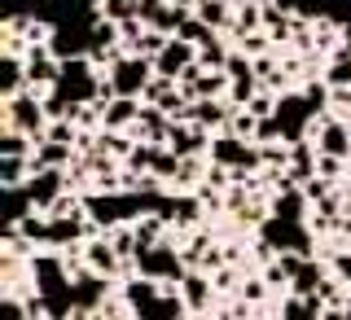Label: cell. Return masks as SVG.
<instances>
[{
	"label": "cell",
	"instance_id": "1",
	"mask_svg": "<svg viewBox=\"0 0 351 320\" xmlns=\"http://www.w3.org/2000/svg\"><path fill=\"white\" fill-rule=\"evenodd\" d=\"M329 106V84H307L303 93H281L277 101V114H272V123H277V136L285 145H299L303 132L316 127V114Z\"/></svg>",
	"mask_w": 351,
	"mask_h": 320
},
{
	"label": "cell",
	"instance_id": "2",
	"mask_svg": "<svg viewBox=\"0 0 351 320\" xmlns=\"http://www.w3.org/2000/svg\"><path fill=\"white\" fill-rule=\"evenodd\" d=\"M154 58H141V53H114L106 71V88H101V101L110 97H145V88L154 79Z\"/></svg>",
	"mask_w": 351,
	"mask_h": 320
},
{
	"label": "cell",
	"instance_id": "3",
	"mask_svg": "<svg viewBox=\"0 0 351 320\" xmlns=\"http://www.w3.org/2000/svg\"><path fill=\"white\" fill-rule=\"evenodd\" d=\"M5 132H27V136L44 140V127H49V114H44V93H18L5 101Z\"/></svg>",
	"mask_w": 351,
	"mask_h": 320
},
{
	"label": "cell",
	"instance_id": "4",
	"mask_svg": "<svg viewBox=\"0 0 351 320\" xmlns=\"http://www.w3.org/2000/svg\"><path fill=\"white\" fill-rule=\"evenodd\" d=\"M211 162L215 167H224V171H255L259 162H263V153H259V145L255 140H241V136H233V132H224V136H215L211 140Z\"/></svg>",
	"mask_w": 351,
	"mask_h": 320
},
{
	"label": "cell",
	"instance_id": "5",
	"mask_svg": "<svg viewBox=\"0 0 351 320\" xmlns=\"http://www.w3.org/2000/svg\"><path fill=\"white\" fill-rule=\"evenodd\" d=\"M259 241H268L281 255H312V237L303 233V219H263L259 224Z\"/></svg>",
	"mask_w": 351,
	"mask_h": 320
},
{
	"label": "cell",
	"instance_id": "6",
	"mask_svg": "<svg viewBox=\"0 0 351 320\" xmlns=\"http://www.w3.org/2000/svg\"><path fill=\"white\" fill-rule=\"evenodd\" d=\"M180 263L184 259L176 255V246H171V241H162V246L136 255V272H141V277H149V281H158V285H171V281H184V277H189Z\"/></svg>",
	"mask_w": 351,
	"mask_h": 320
},
{
	"label": "cell",
	"instance_id": "7",
	"mask_svg": "<svg viewBox=\"0 0 351 320\" xmlns=\"http://www.w3.org/2000/svg\"><path fill=\"white\" fill-rule=\"evenodd\" d=\"M22 189H27V197H31V206H36V211L49 215L53 206L66 197V175L62 171H31V180L22 184Z\"/></svg>",
	"mask_w": 351,
	"mask_h": 320
},
{
	"label": "cell",
	"instance_id": "8",
	"mask_svg": "<svg viewBox=\"0 0 351 320\" xmlns=\"http://www.w3.org/2000/svg\"><path fill=\"white\" fill-rule=\"evenodd\" d=\"M27 79H31V88H53L62 79V58L49 49V44H31L27 53Z\"/></svg>",
	"mask_w": 351,
	"mask_h": 320
},
{
	"label": "cell",
	"instance_id": "9",
	"mask_svg": "<svg viewBox=\"0 0 351 320\" xmlns=\"http://www.w3.org/2000/svg\"><path fill=\"white\" fill-rule=\"evenodd\" d=\"M312 136H316V153H325V158H351V127L343 119H321L312 127Z\"/></svg>",
	"mask_w": 351,
	"mask_h": 320
},
{
	"label": "cell",
	"instance_id": "10",
	"mask_svg": "<svg viewBox=\"0 0 351 320\" xmlns=\"http://www.w3.org/2000/svg\"><path fill=\"white\" fill-rule=\"evenodd\" d=\"M171 114L167 110H158V106H141V119H136V127L128 132V136H136V140H145V145H167L171 140Z\"/></svg>",
	"mask_w": 351,
	"mask_h": 320
},
{
	"label": "cell",
	"instance_id": "11",
	"mask_svg": "<svg viewBox=\"0 0 351 320\" xmlns=\"http://www.w3.org/2000/svg\"><path fill=\"white\" fill-rule=\"evenodd\" d=\"M193 62H197V49H193L189 40L171 36V40H167V49H162L158 58H154V71H158V75H167V79H180V75L189 71Z\"/></svg>",
	"mask_w": 351,
	"mask_h": 320
},
{
	"label": "cell",
	"instance_id": "12",
	"mask_svg": "<svg viewBox=\"0 0 351 320\" xmlns=\"http://www.w3.org/2000/svg\"><path fill=\"white\" fill-rule=\"evenodd\" d=\"M141 106L136 97H110V101H101V127L106 132H132L141 119Z\"/></svg>",
	"mask_w": 351,
	"mask_h": 320
},
{
	"label": "cell",
	"instance_id": "13",
	"mask_svg": "<svg viewBox=\"0 0 351 320\" xmlns=\"http://www.w3.org/2000/svg\"><path fill=\"white\" fill-rule=\"evenodd\" d=\"M167 149L180 153V158H197L202 149H211V145H206V127H197V123H176Z\"/></svg>",
	"mask_w": 351,
	"mask_h": 320
},
{
	"label": "cell",
	"instance_id": "14",
	"mask_svg": "<svg viewBox=\"0 0 351 320\" xmlns=\"http://www.w3.org/2000/svg\"><path fill=\"white\" fill-rule=\"evenodd\" d=\"M184 123H197V127H228L233 123V110H228L219 97H202V101L189 106V119Z\"/></svg>",
	"mask_w": 351,
	"mask_h": 320
},
{
	"label": "cell",
	"instance_id": "15",
	"mask_svg": "<svg viewBox=\"0 0 351 320\" xmlns=\"http://www.w3.org/2000/svg\"><path fill=\"white\" fill-rule=\"evenodd\" d=\"M84 259H88V268L101 272V277H114V272L123 268V259H119L114 246H110V237H93V241L84 246Z\"/></svg>",
	"mask_w": 351,
	"mask_h": 320
},
{
	"label": "cell",
	"instance_id": "16",
	"mask_svg": "<svg viewBox=\"0 0 351 320\" xmlns=\"http://www.w3.org/2000/svg\"><path fill=\"white\" fill-rule=\"evenodd\" d=\"M303 206H307V193H303L294 180H285V184H281V193L268 202V211L277 215V219H303Z\"/></svg>",
	"mask_w": 351,
	"mask_h": 320
},
{
	"label": "cell",
	"instance_id": "17",
	"mask_svg": "<svg viewBox=\"0 0 351 320\" xmlns=\"http://www.w3.org/2000/svg\"><path fill=\"white\" fill-rule=\"evenodd\" d=\"M27 88H31V79H27V58L9 53V58L0 62V93H5V101H9V97L27 93Z\"/></svg>",
	"mask_w": 351,
	"mask_h": 320
},
{
	"label": "cell",
	"instance_id": "18",
	"mask_svg": "<svg viewBox=\"0 0 351 320\" xmlns=\"http://www.w3.org/2000/svg\"><path fill=\"white\" fill-rule=\"evenodd\" d=\"M290 290L299 294V299H312V294H321V290H325V268H321L316 259H303L299 272H294V281H290Z\"/></svg>",
	"mask_w": 351,
	"mask_h": 320
},
{
	"label": "cell",
	"instance_id": "19",
	"mask_svg": "<svg viewBox=\"0 0 351 320\" xmlns=\"http://www.w3.org/2000/svg\"><path fill=\"white\" fill-rule=\"evenodd\" d=\"M66 162H71V145H58V140H36L31 171H62Z\"/></svg>",
	"mask_w": 351,
	"mask_h": 320
},
{
	"label": "cell",
	"instance_id": "20",
	"mask_svg": "<svg viewBox=\"0 0 351 320\" xmlns=\"http://www.w3.org/2000/svg\"><path fill=\"white\" fill-rule=\"evenodd\" d=\"M180 299H184V307H189V312H202V307L211 303V281L197 277V272H189V277L180 281Z\"/></svg>",
	"mask_w": 351,
	"mask_h": 320
},
{
	"label": "cell",
	"instance_id": "21",
	"mask_svg": "<svg viewBox=\"0 0 351 320\" xmlns=\"http://www.w3.org/2000/svg\"><path fill=\"white\" fill-rule=\"evenodd\" d=\"M193 14L202 18L211 31H224V27H233V5H224V0H197V9H193Z\"/></svg>",
	"mask_w": 351,
	"mask_h": 320
},
{
	"label": "cell",
	"instance_id": "22",
	"mask_svg": "<svg viewBox=\"0 0 351 320\" xmlns=\"http://www.w3.org/2000/svg\"><path fill=\"white\" fill-rule=\"evenodd\" d=\"M321 312H325V303H321V294H312V299H285V307H281V320H321Z\"/></svg>",
	"mask_w": 351,
	"mask_h": 320
},
{
	"label": "cell",
	"instance_id": "23",
	"mask_svg": "<svg viewBox=\"0 0 351 320\" xmlns=\"http://www.w3.org/2000/svg\"><path fill=\"white\" fill-rule=\"evenodd\" d=\"M0 158H36V136H27V132H5V136H0Z\"/></svg>",
	"mask_w": 351,
	"mask_h": 320
},
{
	"label": "cell",
	"instance_id": "24",
	"mask_svg": "<svg viewBox=\"0 0 351 320\" xmlns=\"http://www.w3.org/2000/svg\"><path fill=\"white\" fill-rule=\"evenodd\" d=\"M31 180V158H0V184L5 189H22Z\"/></svg>",
	"mask_w": 351,
	"mask_h": 320
},
{
	"label": "cell",
	"instance_id": "25",
	"mask_svg": "<svg viewBox=\"0 0 351 320\" xmlns=\"http://www.w3.org/2000/svg\"><path fill=\"white\" fill-rule=\"evenodd\" d=\"M27 215H36L27 189H5V224H22Z\"/></svg>",
	"mask_w": 351,
	"mask_h": 320
},
{
	"label": "cell",
	"instance_id": "26",
	"mask_svg": "<svg viewBox=\"0 0 351 320\" xmlns=\"http://www.w3.org/2000/svg\"><path fill=\"white\" fill-rule=\"evenodd\" d=\"M325 84H329V88H351V53H347V49H338L334 58H329Z\"/></svg>",
	"mask_w": 351,
	"mask_h": 320
},
{
	"label": "cell",
	"instance_id": "27",
	"mask_svg": "<svg viewBox=\"0 0 351 320\" xmlns=\"http://www.w3.org/2000/svg\"><path fill=\"white\" fill-rule=\"evenodd\" d=\"M176 36H180V40H189V44H193V49H202V44H206V40H215V31H211V27H206V22H202V18H197V14H189V18H184V22H180V31H176Z\"/></svg>",
	"mask_w": 351,
	"mask_h": 320
},
{
	"label": "cell",
	"instance_id": "28",
	"mask_svg": "<svg viewBox=\"0 0 351 320\" xmlns=\"http://www.w3.org/2000/svg\"><path fill=\"white\" fill-rule=\"evenodd\" d=\"M224 62H228V49L219 40H206L202 49H197V66H202V71H224Z\"/></svg>",
	"mask_w": 351,
	"mask_h": 320
},
{
	"label": "cell",
	"instance_id": "29",
	"mask_svg": "<svg viewBox=\"0 0 351 320\" xmlns=\"http://www.w3.org/2000/svg\"><path fill=\"white\" fill-rule=\"evenodd\" d=\"M224 75L228 79H255V62L246 58V53H228V62H224Z\"/></svg>",
	"mask_w": 351,
	"mask_h": 320
},
{
	"label": "cell",
	"instance_id": "30",
	"mask_svg": "<svg viewBox=\"0 0 351 320\" xmlns=\"http://www.w3.org/2000/svg\"><path fill=\"white\" fill-rule=\"evenodd\" d=\"M44 140H58V145H71V140H75V127H71V119H58V123H49V127H44Z\"/></svg>",
	"mask_w": 351,
	"mask_h": 320
},
{
	"label": "cell",
	"instance_id": "31",
	"mask_svg": "<svg viewBox=\"0 0 351 320\" xmlns=\"http://www.w3.org/2000/svg\"><path fill=\"white\" fill-rule=\"evenodd\" d=\"M202 180V162L197 158H180V175H176V184H193Z\"/></svg>",
	"mask_w": 351,
	"mask_h": 320
},
{
	"label": "cell",
	"instance_id": "32",
	"mask_svg": "<svg viewBox=\"0 0 351 320\" xmlns=\"http://www.w3.org/2000/svg\"><path fill=\"white\" fill-rule=\"evenodd\" d=\"M5 320H31V307H22V299H5Z\"/></svg>",
	"mask_w": 351,
	"mask_h": 320
},
{
	"label": "cell",
	"instance_id": "33",
	"mask_svg": "<svg viewBox=\"0 0 351 320\" xmlns=\"http://www.w3.org/2000/svg\"><path fill=\"white\" fill-rule=\"evenodd\" d=\"M241 294H246V303H259L263 294H268V281H246V290H241Z\"/></svg>",
	"mask_w": 351,
	"mask_h": 320
},
{
	"label": "cell",
	"instance_id": "34",
	"mask_svg": "<svg viewBox=\"0 0 351 320\" xmlns=\"http://www.w3.org/2000/svg\"><path fill=\"white\" fill-rule=\"evenodd\" d=\"M334 268H338V281L351 285V255H334Z\"/></svg>",
	"mask_w": 351,
	"mask_h": 320
},
{
	"label": "cell",
	"instance_id": "35",
	"mask_svg": "<svg viewBox=\"0 0 351 320\" xmlns=\"http://www.w3.org/2000/svg\"><path fill=\"white\" fill-rule=\"evenodd\" d=\"M167 5H184V9H197V0H167Z\"/></svg>",
	"mask_w": 351,
	"mask_h": 320
},
{
	"label": "cell",
	"instance_id": "36",
	"mask_svg": "<svg viewBox=\"0 0 351 320\" xmlns=\"http://www.w3.org/2000/svg\"><path fill=\"white\" fill-rule=\"evenodd\" d=\"M224 5H237V0H224Z\"/></svg>",
	"mask_w": 351,
	"mask_h": 320
},
{
	"label": "cell",
	"instance_id": "37",
	"mask_svg": "<svg viewBox=\"0 0 351 320\" xmlns=\"http://www.w3.org/2000/svg\"><path fill=\"white\" fill-rule=\"evenodd\" d=\"M347 320H351V307H347Z\"/></svg>",
	"mask_w": 351,
	"mask_h": 320
},
{
	"label": "cell",
	"instance_id": "38",
	"mask_svg": "<svg viewBox=\"0 0 351 320\" xmlns=\"http://www.w3.org/2000/svg\"><path fill=\"white\" fill-rule=\"evenodd\" d=\"M228 320H233V316H228Z\"/></svg>",
	"mask_w": 351,
	"mask_h": 320
}]
</instances>
